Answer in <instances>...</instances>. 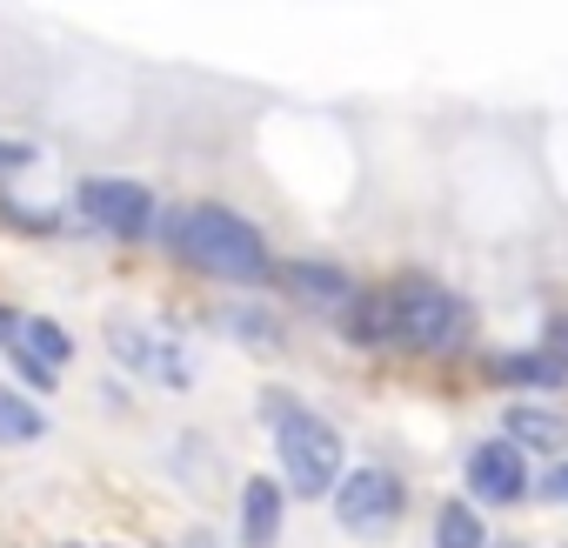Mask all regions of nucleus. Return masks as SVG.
<instances>
[{"label":"nucleus","instance_id":"6ab92c4d","mask_svg":"<svg viewBox=\"0 0 568 548\" xmlns=\"http://www.w3.org/2000/svg\"><path fill=\"white\" fill-rule=\"evenodd\" d=\"M541 495H548V501H561V508H568V461H561V468H555V475H548V481H541Z\"/></svg>","mask_w":568,"mask_h":548},{"label":"nucleus","instance_id":"0eeeda50","mask_svg":"<svg viewBox=\"0 0 568 548\" xmlns=\"http://www.w3.org/2000/svg\"><path fill=\"white\" fill-rule=\"evenodd\" d=\"M468 495L475 501H495V508H508V501L528 495V461H521V448L508 435L501 442H481L468 455Z\"/></svg>","mask_w":568,"mask_h":548},{"label":"nucleus","instance_id":"f3484780","mask_svg":"<svg viewBox=\"0 0 568 548\" xmlns=\"http://www.w3.org/2000/svg\"><path fill=\"white\" fill-rule=\"evenodd\" d=\"M0 221H8V227H34V234H48V227H54L48 214H28V207H14V201H0Z\"/></svg>","mask_w":568,"mask_h":548},{"label":"nucleus","instance_id":"4be33fe9","mask_svg":"<svg viewBox=\"0 0 568 548\" xmlns=\"http://www.w3.org/2000/svg\"><path fill=\"white\" fill-rule=\"evenodd\" d=\"M14 335H21V315H14V308H0V348H8Z\"/></svg>","mask_w":568,"mask_h":548},{"label":"nucleus","instance_id":"20e7f679","mask_svg":"<svg viewBox=\"0 0 568 548\" xmlns=\"http://www.w3.org/2000/svg\"><path fill=\"white\" fill-rule=\"evenodd\" d=\"M402 508H408V495H402V481H395L388 468H355V475H342V488H335V521H342L348 535H362V541H382V535L402 521Z\"/></svg>","mask_w":568,"mask_h":548},{"label":"nucleus","instance_id":"dca6fc26","mask_svg":"<svg viewBox=\"0 0 568 548\" xmlns=\"http://www.w3.org/2000/svg\"><path fill=\"white\" fill-rule=\"evenodd\" d=\"M227 328H234L241 342H261V348H274V342H281V328H274V315H267V308H227Z\"/></svg>","mask_w":568,"mask_h":548},{"label":"nucleus","instance_id":"2eb2a0df","mask_svg":"<svg viewBox=\"0 0 568 548\" xmlns=\"http://www.w3.org/2000/svg\"><path fill=\"white\" fill-rule=\"evenodd\" d=\"M41 435H48V415L34 402H21L14 388H0V442L21 448V442H41Z\"/></svg>","mask_w":568,"mask_h":548},{"label":"nucleus","instance_id":"9d476101","mask_svg":"<svg viewBox=\"0 0 568 548\" xmlns=\"http://www.w3.org/2000/svg\"><path fill=\"white\" fill-rule=\"evenodd\" d=\"M501 428H508V442L528 455V448H568V422L555 415V408H528V402H515L508 415H501Z\"/></svg>","mask_w":568,"mask_h":548},{"label":"nucleus","instance_id":"412c9836","mask_svg":"<svg viewBox=\"0 0 568 548\" xmlns=\"http://www.w3.org/2000/svg\"><path fill=\"white\" fill-rule=\"evenodd\" d=\"M548 355H555V362H568V315L548 328Z\"/></svg>","mask_w":568,"mask_h":548},{"label":"nucleus","instance_id":"f8f14e48","mask_svg":"<svg viewBox=\"0 0 568 548\" xmlns=\"http://www.w3.org/2000/svg\"><path fill=\"white\" fill-rule=\"evenodd\" d=\"M342 335L348 342H388L395 335V295H355L348 302V315H342Z\"/></svg>","mask_w":568,"mask_h":548},{"label":"nucleus","instance_id":"7ed1b4c3","mask_svg":"<svg viewBox=\"0 0 568 548\" xmlns=\"http://www.w3.org/2000/svg\"><path fill=\"white\" fill-rule=\"evenodd\" d=\"M475 315L462 295H448L442 282H428V274H408V282H395V335L422 355H455L468 342Z\"/></svg>","mask_w":568,"mask_h":548},{"label":"nucleus","instance_id":"aec40b11","mask_svg":"<svg viewBox=\"0 0 568 548\" xmlns=\"http://www.w3.org/2000/svg\"><path fill=\"white\" fill-rule=\"evenodd\" d=\"M34 161V148H21V141H0V168H28Z\"/></svg>","mask_w":568,"mask_h":548},{"label":"nucleus","instance_id":"4468645a","mask_svg":"<svg viewBox=\"0 0 568 548\" xmlns=\"http://www.w3.org/2000/svg\"><path fill=\"white\" fill-rule=\"evenodd\" d=\"M435 548H488V528L468 501H442L435 515Z\"/></svg>","mask_w":568,"mask_h":548},{"label":"nucleus","instance_id":"a211bd4d","mask_svg":"<svg viewBox=\"0 0 568 548\" xmlns=\"http://www.w3.org/2000/svg\"><path fill=\"white\" fill-rule=\"evenodd\" d=\"M14 362H21V375H28L34 388H54V382H61L54 368H41V362H34V355H21V348H14Z\"/></svg>","mask_w":568,"mask_h":548},{"label":"nucleus","instance_id":"9b49d317","mask_svg":"<svg viewBox=\"0 0 568 548\" xmlns=\"http://www.w3.org/2000/svg\"><path fill=\"white\" fill-rule=\"evenodd\" d=\"M495 382H508V388H561V382H568V362H555L548 348L501 355V362H495Z\"/></svg>","mask_w":568,"mask_h":548},{"label":"nucleus","instance_id":"f03ea898","mask_svg":"<svg viewBox=\"0 0 568 548\" xmlns=\"http://www.w3.org/2000/svg\"><path fill=\"white\" fill-rule=\"evenodd\" d=\"M174 241H181V254L201 274H221V282H261V274H267V247H261V234L234 207H214V201L187 207L181 227H174Z\"/></svg>","mask_w":568,"mask_h":548},{"label":"nucleus","instance_id":"423d86ee","mask_svg":"<svg viewBox=\"0 0 568 548\" xmlns=\"http://www.w3.org/2000/svg\"><path fill=\"white\" fill-rule=\"evenodd\" d=\"M81 214L101 227V234H121V241H141L154 227V194L141 181H81Z\"/></svg>","mask_w":568,"mask_h":548},{"label":"nucleus","instance_id":"f257e3e1","mask_svg":"<svg viewBox=\"0 0 568 548\" xmlns=\"http://www.w3.org/2000/svg\"><path fill=\"white\" fill-rule=\"evenodd\" d=\"M267 415H274V448H281V475H288V488L302 501H322L342 488V435L308 415V408H288L281 395H267Z\"/></svg>","mask_w":568,"mask_h":548},{"label":"nucleus","instance_id":"39448f33","mask_svg":"<svg viewBox=\"0 0 568 548\" xmlns=\"http://www.w3.org/2000/svg\"><path fill=\"white\" fill-rule=\"evenodd\" d=\"M108 348L121 368L161 382V388H194V362L174 335H154V328H134V322H108Z\"/></svg>","mask_w":568,"mask_h":548},{"label":"nucleus","instance_id":"5701e85b","mask_svg":"<svg viewBox=\"0 0 568 548\" xmlns=\"http://www.w3.org/2000/svg\"><path fill=\"white\" fill-rule=\"evenodd\" d=\"M187 548H207V541H187Z\"/></svg>","mask_w":568,"mask_h":548},{"label":"nucleus","instance_id":"6e6552de","mask_svg":"<svg viewBox=\"0 0 568 548\" xmlns=\"http://www.w3.org/2000/svg\"><path fill=\"white\" fill-rule=\"evenodd\" d=\"M288 295L302 302V308H328V315H348V302L362 295L342 267H328V261H295L288 267Z\"/></svg>","mask_w":568,"mask_h":548},{"label":"nucleus","instance_id":"1a4fd4ad","mask_svg":"<svg viewBox=\"0 0 568 548\" xmlns=\"http://www.w3.org/2000/svg\"><path fill=\"white\" fill-rule=\"evenodd\" d=\"M241 541L247 548H274L281 541V481L247 475V488H241Z\"/></svg>","mask_w":568,"mask_h":548},{"label":"nucleus","instance_id":"ddd939ff","mask_svg":"<svg viewBox=\"0 0 568 548\" xmlns=\"http://www.w3.org/2000/svg\"><path fill=\"white\" fill-rule=\"evenodd\" d=\"M14 348L21 355H34L41 368H68V355H74V342L48 322V315H21V335H14Z\"/></svg>","mask_w":568,"mask_h":548}]
</instances>
